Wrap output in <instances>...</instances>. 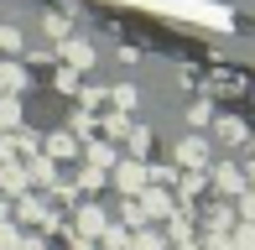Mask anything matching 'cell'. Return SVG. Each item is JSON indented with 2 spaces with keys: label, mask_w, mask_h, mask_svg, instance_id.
Masks as SVG:
<instances>
[{
  "label": "cell",
  "mask_w": 255,
  "mask_h": 250,
  "mask_svg": "<svg viewBox=\"0 0 255 250\" xmlns=\"http://www.w3.org/2000/svg\"><path fill=\"white\" fill-rule=\"evenodd\" d=\"M0 52H21V31L16 26H0Z\"/></svg>",
  "instance_id": "cell-4"
},
{
  "label": "cell",
  "mask_w": 255,
  "mask_h": 250,
  "mask_svg": "<svg viewBox=\"0 0 255 250\" xmlns=\"http://www.w3.org/2000/svg\"><path fill=\"white\" fill-rule=\"evenodd\" d=\"M120 5L161 10V16H177V21H198V26H219V31H229V26H235V10H229V5H219V0H120Z\"/></svg>",
  "instance_id": "cell-1"
},
{
  "label": "cell",
  "mask_w": 255,
  "mask_h": 250,
  "mask_svg": "<svg viewBox=\"0 0 255 250\" xmlns=\"http://www.w3.org/2000/svg\"><path fill=\"white\" fill-rule=\"evenodd\" d=\"M21 84H26V73H21L16 63H5V68H0V89H5V94H16Z\"/></svg>",
  "instance_id": "cell-3"
},
{
  "label": "cell",
  "mask_w": 255,
  "mask_h": 250,
  "mask_svg": "<svg viewBox=\"0 0 255 250\" xmlns=\"http://www.w3.org/2000/svg\"><path fill=\"white\" fill-rule=\"evenodd\" d=\"M63 58L73 63V68H89V63H94V52H89V47H84L78 37H68V42H63Z\"/></svg>",
  "instance_id": "cell-2"
}]
</instances>
